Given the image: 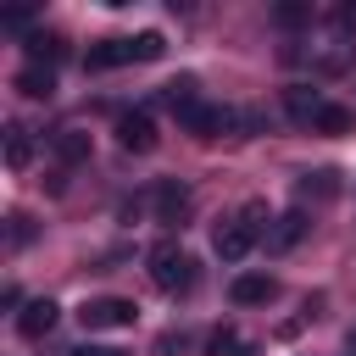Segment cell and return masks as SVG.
<instances>
[{
	"mask_svg": "<svg viewBox=\"0 0 356 356\" xmlns=\"http://www.w3.org/2000/svg\"><path fill=\"white\" fill-rule=\"evenodd\" d=\"M345 345H350V356H356V328H350V339H345Z\"/></svg>",
	"mask_w": 356,
	"mask_h": 356,
	"instance_id": "24",
	"label": "cell"
},
{
	"mask_svg": "<svg viewBox=\"0 0 356 356\" xmlns=\"http://www.w3.org/2000/svg\"><path fill=\"white\" fill-rule=\"evenodd\" d=\"M234 350H239V334H234V328H217V334L206 339V356H234Z\"/></svg>",
	"mask_w": 356,
	"mask_h": 356,
	"instance_id": "19",
	"label": "cell"
},
{
	"mask_svg": "<svg viewBox=\"0 0 356 356\" xmlns=\"http://www.w3.org/2000/svg\"><path fill=\"white\" fill-rule=\"evenodd\" d=\"M228 295H234L239 306H261V300H273V295H278V284H273L267 273H239Z\"/></svg>",
	"mask_w": 356,
	"mask_h": 356,
	"instance_id": "10",
	"label": "cell"
},
{
	"mask_svg": "<svg viewBox=\"0 0 356 356\" xmlns=\"http://www.w3.org/2000/svg\"><path fill=\"white\" fill-rule=\"evenodd\" d=\"M56 156H61L67 167L89 161V134H83V128H61V134H56Z\"/></svg>",
	"mask_w": 356,
	"mask_h": 356,
	"instance_id": "15",
	"label": "cell"
},
{
	"mask_svg": "<svg viewBox=\"0 0 356 356\" xmlns=\"http://www.w3.org/2000/svg\"><path fill=\"white\" fill-rule=\"evenodd\" d=\"M0 22H6V28H28V22H33V11H28V6H11Z\"/></svg>",
	"mask_w": 356,
	"mask_h": 356,
	"instance_id": "21",
	"label": "cell"
},
{
	"mask_svg": "<svg viewBox=\"0 0 356 356\" xmlns=\"http://www.w3.org/2000/svg\"><path fill=\"white\" fill-rule=\"evenodd\" d=\"M134 44H139V61H161V50H167L161 33H134Z\"/></svg>",
	"mask_w": 356,
	"mask_h": 356,
	"instance_id": "20",
	"label": "cell"
},
{
	"mask_svg": "<svg viewBox=\"0 0 356 356\" xmlns=\"http://www.w3.org/2000/svg\"><path fill=\"white\" fill-rule=\"evenodd\" d=\"M150 200H156V222H184V211H189V189L178 178H161Z\"/></svg>",
	"mask_w": 356,
	"mask_h": 356,
	"instance_id": "7",
	"label": "cell"
},
{
	"mask_svg": "<svg viewBox=\"0 0 356 356\" xmlns=\"http://www.w3.org/2000/svg\"><path fill=\"white\" fill-rule=\"evenodd\" d=\"M273 22H278V28H300V22H312V6H300V0H284V6L273 11Z\"/></svg>",
	"mask_w": 356,
	"mask_h": 356,
	"instance_id": "18",
	"label": "cell"
},
{
	"mask_svg": "<svg viewBox=\"0 0 356 356\" xmlns=\"http://www.w3.org/2000/svg\"><path fill=\"white\" fill-rule=\"evenodd\" d=\"M72 356H122V350H106V345H78Z\"/></svg>",
	"mask_w": 356,
	"mask_h": 356,
	"instance_id": "23",
	"label": "cell"
},
{
	"mask_svg": "<svg viewBox=\"0 0 356 356\" xmlns=\"http://www.w3.org/2000/svg\"><path fill=\"white\" fill-rule=\"evenodd\" d=\"M312 128H317V134H345V128H350V111H345V106H323Z\"/></svg>",
	"mask_w": 356,
	"mask_h": 356,
	"instance_id": "17",
	"label": "cell"
},
{
	"mask_svg": "<svg viewBox=\"0 0 356 356\" xmlns=\"http://www.w3.org/2000/svg\"><path fill=\"white\" fill-rule=\"evenodd\" d=\"M17 95H28V100H50V95H56V67L28 61V67L17 72Z\"/></svg>",
	"mask_w": 356,
	"mask_h": 356,
	"instance_id": "9",
	"label": "cell"
},
{
	"mask_svg": "<svg viewBox=\"0 0 356 356\" xmlns=\"http://www.w3.org/2000/svg\"><path fill=\"white\" fill-rule=\"evenodd\" d=\"M28 56H33L39 67H56V61L67 56V44H61L56 33H28Z\"/></svg>",
	"mask_w": 356,
	"mask_h": 356,
	"instance_id": "16",
	"label": "cell"
},
{
	"mask_svg": "<svg viewBox=\"0 0 356 356\" xmlns=\"http://www.w3.org/2000/svg\"><path fill=\"white\" fill-rule=\"evenodd\" d=\"M134 317H139V306L122 300V295H95V300L78 306V323H83L89 334H95V328H134Z\"/></svg>",
	"mask_w": 356,
	"mask_h": 356,
	"instance_id": "3",
	"label": "cell"
},
{
	"mask_svg": "<svg viewBox=\"0 0 356 356\" xmlns=\"http://www.w3.org/2000/svg\"><path fill=\"white\" fill-rule=\"evenodd\" d=\"M267 222H273V217H267V200H245L234 217L217 222V234H211L217 256H222V261H245V256L256 250V239L267 234Z\"/></svg>",
	"mask_w": 356,
	"mask_h": 356,
	"instance_id": "1",
	"label": "cell"
},
{
	"mask_svg": "<svg viewBox=\"0 0 356 356\" xmlns=\"http://www.w3.org/2000/svg\"><path fill=\"white\" fill-rule=\"evenodd\" d=\"M28 161H33V139H28V128H22V122H6V167L22 172Z\"/></svg>",
	"mask_w": 356,
	"mask_h": 356,
	"instance_id": "13",
	"label": "cell"
},
{
	"mask_svg": "<svg viewBox=\"0 0 356 356\" xmlns=\"http://www.w3.org/2000/svg\"><path fill=\"white\" fill-rule=\"evenodd\" d=\"M56 317H61V306H56L50 295H39V300H28V306L17 312V334H22V339H44V334L56 328Z\"/></svg>",
	"mask_w": 356,
	"mask_h": 356,
	"instance_id": "6",
	"label": "cell"
},
{
	"mask_svg": "<svg viewBox=\"0 0 356 356\" xmlns=\"http://www.w3.org/2000/svg\"><path fill=\"white\" fill-rule=\"evenodd\" d=\"M28 234H33L28 217H11V245H28Z\"/></svg>",
	"mask_w": 356,
	"mask_h": 356,
	"instance_id": "22",
	"label": "cell"
},
{
	"mask_svg": "<svg viewBox=\"0 0 356 356\" xmlns=\"http://www.w3.org/2000/svg\"><path fill=\"white\" fill-rule=\"evenodd\" d=\"M117 145L134 150V156L156 150V122H150V111H122V117H117Z\"/></svg>",
	"mask_w": 356,
	"mask_h": 356,
	"instance_id": "4",
	"label": "cell"
},
{
	"mask_svg": "<svg viewBox=\"0 0 356 356\" xmlns=\"http://www.w3.org/2000/svg\"><path fill=\"white\" fill-rule=\"evenodd\" d=\"M128 61H139V44H134V39H100V44H89V56H83L89 72H111V67H128Z\"/></svg>",
	"mask_w": 356,
	"mask_h": 356,
	"instance_id": "5",
	"label": "cell"
},
{
	"mask_svg": "<svg viewBox=\"0 0 356 356\" xmlns=\"http://www.w3.org/2000/svg\"><path fill=\"white\" fill-rule=\"evenodd\" d=\"M145 261H150V284H156L161 295H189V289H195V256H189L178 239H156Z\"/></svg>",
	"mask_w": 356,
	"mask_h": 356,
	"instance_id": "2",
	"label": "cell"
},
{
	"mask_svg": "<svg viewBox=\"0 0 356 356\" xmlns=\"http://www.w3.org/2000/svg\"><path fill=\"white\" fill-rule=\"evenodd\" d=\"M323 106H328V100H323L312 83H295V89H284V111H289L295 122H306V128L317 122V111H323Z\"/></svg>",
	"mask_w": 356,
	"mask_h": 356,
	"instance_id": "8",
	"label": "cell"
},
{
	"mask_svg": "<svg viewBox=\"0 0 356 356\" xmlns=\"http://www.w3.org/2000/svg\"><path fill=\"white\" fill-rule=\"evenodd\" d=\"M295 195H300V206H306V200H334V195H339V172H334V167H323V172H300Z\"/></svg>",
	"mask_w": 356,
	"mask_h": 356,
	"instance_id": "11",
	"label": "cell"
},
{
	"mask_svg": "<svg viewBox=\"0 0 356 356\" xmlns=\"http://www.w3.org/2000/svg\"><path fill=\"white\" fill-rule=\"evenodd\" d=\"M300 234H306V211L295 206V211H284V217L273 222V239H267V245H273V250H289V245H300Z\"/></svg>",
	"mask_w": 356,
	"mask_h": 356,
	"instance_id": "14",
	"label": "cell"
},
{
	"mask_svg": "<svg viewBox=\"0 0 356 356\" xmlns=\"http://www.w3.org/2000/svg\"><path fill=\"white\" fill-rule=\"evenodd\" d=\"M161 100H167V106H172V111L184 117V111H195V106H200V83H195V78L184 72V78H172V83H161Z\"/></svg>",
	"mask_w": 356,
	"mask_h": 356,
	"instance_id": "12",
	"label": "cell"
}]
</instances>
